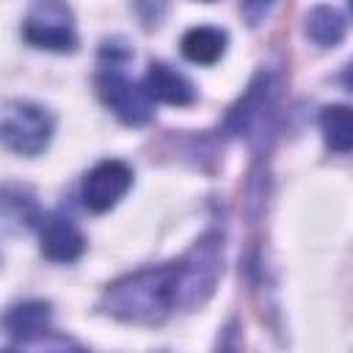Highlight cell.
I'll return each instance as SVG.
<instances>
[{"label": "cell", "instance_id": "cell-1", "mask_svg": "<svg viewBox=\"0 0 353 353\" xmlns=\"http://www.w3.org/2000/svg\"><path fill=\"white\" fill-rule=\"evenodd\" d=\"M221 270V243L215 234H207L179 259L127 273L108 284L102 309L121 323L160 325L176 312L201 306L212 295Z\"/></svg>", "mask_w": 353, "mask_h": 353}, {"label": "cell", "instance_id": "cell-2", "mask_svg": "<svg viewBox=\"0 0 353 353\" xmlns=\"http://www.w3.org/2000/svg\"><path fill=\"white\" fill-rule=\"evenodd\" d=\"M52 130H55V119L50 116L47 108L28 99H8L3 105L0 138L6 149L22 157H36L50 146Z\"/></svg>", "mask_w": 353, "mask_h": 353}, {"label": "cell", "instance_id": "cell-3", "mask_svg": "<svg viewBox=\"0 0 353 353\" xmlns=\"http://www.w3.org/2000/svg\"><path fill=\"white\" fill-rule=\"evenodd\" d=\"M22 39L30 47L50 52H74L77 33L72 25V14L58 0H41L22 22Z\"/></svg>", "mask_w": 353, "mask_h": 353}, {"label": "cell", "instance_id": "cell-4", "mask_svg": "<svg viewBox=\"0 0 353 353\" xmlns=\"http://www.w3.org/2000/svg\"><path fill=\"white\" fill-rule=\"evenodd\" d=\"M97 91L105 108H110L119 121L130 127H141L152 119V97L146 94V88L135 85L116 66H105L97 74Z\"/></svg>", "mask_w": 353, "mask_h": 353}, {"label": "cell", "instance_id": "cell-5", "mask_svg": "<svg viewBox=\"0 0 353 353\" xmlns=\"http://www.w3.org/2000/svg\"><path fill=\"white\" fill-rule=\"evenodd\" d=\"M130 188H132V168L124 160H102L83 176L80 199L85 210L108 212L127 196Z\"/></svg>", "mask_w": 353, "mask_h": 353}, {"label": "cell", "instance_id": "cell-6", "mask_svg": "<svg viewBox=\"0 0 353 353\" xmlns=\"http://www.w3.org/2000/svg\"><path fill=\"white\" fill-rule=\"evenodd\" d=\"M39 248L50 262L69 265L85 251V237L66 215H47L39 229Z\"/></svg>", "mask_w": 353, "mask_h": 353}, {"label": "cell", "instance_id": "cell-7", "mask_svg": "<svg viewBox=\"0 0 353 353\" xmlns=\"http://www.w3.org/2000/svg\"><path fill=\"white\" fill-rule=\"evenodd\" d=\"M276 91V83H273V74L270 72H259L248 88L243 91V97L232 105V110L226 113V121H223V130L229 135H243L254 127V121L262 116V110L270 105V97Z\"/></svg>", "mask_w": 353, "mask_h": 353}, {"label": "cell", "instance_id": "cell-8", "mask_svg": "<svg viewBox=\"0 0 353 353\" xmlns=\"http://www.w3.org/2000/svg\"><path fill=\"white\" fill-rule=\"evenodd\" d=\"M143 88L152 97V102H163V105H174V108H188L196 102V85L176 72L174 66L163 63V61H152L146 74H143Z\"/></svg>", "mask_w": 353, "mask_h": 353}, {"label": "cell", "instance_id": "cell-9", "mask_svg": "<svg viewBox=\"0 0 353 353\" xmlns=\"http://www.w3.org/2000/svg\"><path fill=\"white\" fill-rule=\"evenodd\" d=\"M50 320H52V309L47 301H22L6 312L3 325L11 339H17L19 345H30L36 336L47 334Z\"/></svg>", "mask_w": 353, "mask_h": 353}, {"label": "cell", "instance_id": "cell-10", "mask_svg": "<svg viewBox=\"0 0 353 353\" xmlns=\"http://www.w3.org/2000/svg\"><path fill=\"white\" fill-rule=\"evenodd\" d=\"M226 30L221 28H212V25H196L190 30L182 33V41H179V50L182 55L190 61V63H199V66H212L223 58L226 52Z\"/></svg>", "mask_w": 353, "mask_h": 353}, {"label": "cell", "instance_id": "cell-11", "mask_svg": "<svg viewBox=\"0 0 353 353\" xmlns=\"http://www.w3.org/2000/svg\"><path fill=\"white\" fill-rule=\"evenodd\" d=\"M320 132L331 152H353V105H328L320 113Z\"/></svg>", "mask_w": 353, "mask_h": 353}, {"label": "cell", "instance_id": "cell-12", "mask_svg": "<svg viewBox=\"0 0 353 353\" xmlns=\"http://www.w3.org/2000/svg\"><path fill=\"white\" fill-rule=\"evenodd\" d=\"M345 17L334 6H314L303 19V30L317 47H336L345 39Z\"/></svg>", "mask_w": 353, "mask_h": 353}, {"label": "cell", "instance_id": "cell-13", "mask_svg": "<svg viewBox=\"0 0 353 353\" xmlns=\"http://www.w3.org/2000/svg\"><path fill=\"white\" fill-rule=\"evenodd\" d=\"M273 3L276 0H240V11L251 25H259L268 17V11L273 8Z\"/></svg>", "mask_w": 353, "mask_h": 353}, {"label": "cell", "instance_id": "cell-14", "mask_svg": "<svg viewBox=\"0 0 353 353\" xmlns=\"http://www.w3.org/2000/svg\"><path fill=\"white\" fill-rule=\"evenodd\" d=\"M339 80H342V85L347 88V91H353V61L342 69V74H339Z\"/></svg>", "mask_w": 353, "mask_h": 353}, {"label": "cell", "instance_id": "cell-15", "mask_svg": "<svg viewBox=\"0 0 353 353\" xmlns=\"http://www.w3.org/2000/svg\"><path fill=\"white\" fill-rule=\"evenodd\" d=\"M204 3H212V0H204Z\"/></svg>", "mask_w": 353, "mask_h": 353}, {"label": "cell", "instance_id": "cell-16", "mask_svg": "<svg viewBox=\"0 0 353 353\" xmlns=\"http://www.w3.org/2000/svg\"><path fill=\"white\" fill-rule=\"evenodd\" d=\"M350 8H353V0H350Z\"/></svg>", "mask_w": 353, "mask_h": 353}]
</instances>
